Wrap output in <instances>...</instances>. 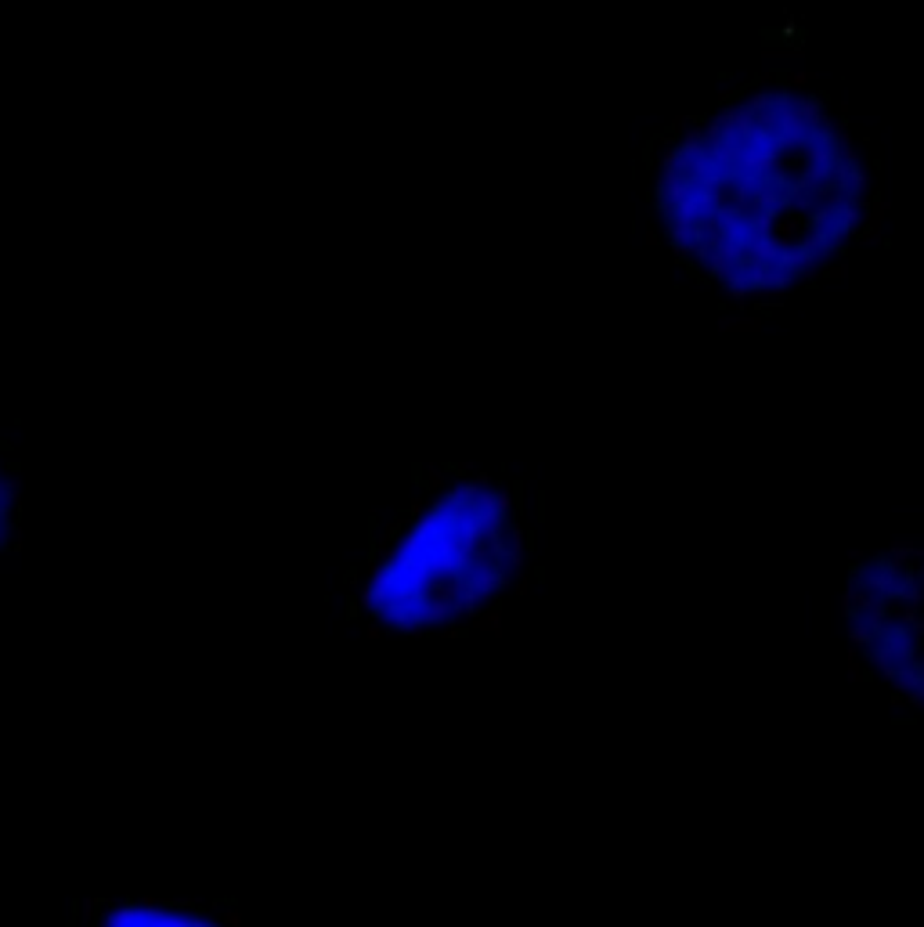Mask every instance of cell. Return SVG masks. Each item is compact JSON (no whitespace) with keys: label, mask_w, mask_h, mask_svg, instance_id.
Here are the masks:
<instances>
[{"label":"cell","mask_w":924,"mask_h":927,"mask_svg":"<svg viewBox=\"0 0 924 927\" xmlns=\"http://www.w3.org/2000/svg\"><path fill=\"white\" fill-rule=\"evenodd\" d=\"M73 927H242L231 909L202 902H155V898H98L80 902Z\"/></svg>","instance_id":"2"},{"label":"cell","mask_w":924,"mask_h":927,"mask_svg":"<svg viewBox=\"0 0 924 927\" xmlns=\"http://www.w3.org/2000/svg\"><path fill=\"white\" fill-rule=\"evenodd\" d=\"M650 239L722 304L762 311L841 274L888 217L852 112L769 66L657 130L635 166Z\"/></svg>","instance_id":"1"},{"label":"cell","mask_w":924,"mask_h":927,"mask_svg":"<svg viewBox=\"0 0 924 927\" xmlns=\"http://www.w3.org/2000/svg\"><path fill=\"white\" fill-rule=\"evenodd\" d=\"M15 534V466L8 455H0V552L11 545Z\"/></svg>","instance_id":"3"}]
</instances>
